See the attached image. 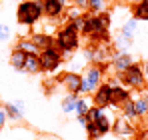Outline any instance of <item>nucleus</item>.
Listing matches in <instances>:
<instances>
[{
  "label": "nucleus",
  "mask_w": 148,
  "mask_h": 140,
  "mask_svg": "<svg viewBox=\"0 0 148 140\" xmlns=\"http://www.w3.org/2000/svg\"><path fill=\"white\" fill-rule=\"evenodd\" d=\"M106 112V108H100V106H90V110L86 112V118L90 120V122H96L102 114Z\"/></svg>",
  "instance_id": "nucleus-31"
},
{
  "label": "nucleus",
  "mask_w": 148,
  "mask_h": 140,
  "mask_svg": "<svg viewBox=\"0 0 148 140\" xmlns=\"http://www.w3.org/2000/svg\"><path fill=\"white\" fill-rule=\"evenodd\" d=\"M132 40H128L126 36H122L120 32L112 38V46H114V50H120V52H130V48H132Z\"/></svg>",
  "instance_id": "nucleus-22"
},
{
  "label": "nucleus",
  "mask_w": 148,
  "mask_h": 140,
  "mask_svg": "<svg viewBox=\"0 0 148 140\" xmlns=\"http://www.w3.org/2000/svg\"><path fill=\"white\" fill-rule=\"evenodd\" d=\"M112 132L118 134V136H130V134H134V128H132L130 120L120 114L118 118H114V122H112Z\"/></svg>",
  "instance_id": "nucleus-13"
},
{
  "label": "nucleus",
  "mask_w": 148,
  "mask_h": 140,
  "mask_svg": "<svg viewBox=\"0 0 148 140\" xmlns=\"http://www.w3.org/2000/svg\"><path fill=\"white\" fill-rule=\"evenodd\" d=\"M30 40L36 44V48L42 52L44 48H50L54 46V36L50 34V32H44V30H40V32H34V34H30Z\"/></svg>",
  "instance_id": "nucleus-14"
},
{
  "label": "nucleus",
  "mask_w": 148,
  "mask_h": 140,
  "mask_svg": "<svg viewBox=\"0 0 148 140\" xmlns=\"http://www.w3.org/2000/svg\"><path fill=\"white\" fill-rule=\"evenodd\" d=\"M40 62H42V72H56L64 64V54L58 50L56 46H50V48H44L40 52Z\"/></svg>",
  "instance_id": "nucleus-5"
},
{
  "label": "nucleus",
  "mask_w": 148,
  "mask_h": 140,
  "mask_svg": "<svg viewBox=\"0 0 148 140\" xmlns=\"http://www.w3.org/2000/svg\"><path fill=\"white\" fill-rule=\"evenodd\" d=\"M120 34L126 36L128 40H132V42H134V38L140 34V22H138L134 16H132V18H128V20L120 26Z\"/></svg>",
  "instance_id": "nucleus-16"
},
{
  "label": "nucleus",
  "mask_w": 148,
  "mask_h": 140,
  "mask_svg": "<svg viewBox=\"0 0 148 140\" xmlns=\"http://www.w3.org/2000/svg\"><path fill=\"white\" fill-rule=\"evenodd\" d=\"M24 132H26V128H12L10 132H4V134H6V138H8V140H34L32 132H28L26 136H22Z\"/></svg>",
  "instance_id": "nucleus-27"
},
{
  "label": "nucleus",
  "mask_w": 148,
  "mask_h": 140,
  "mask_svg": "<svg viewBox=\"0 0 148 140\" xmlns=\"http://www.w3.org/2000/svg\"><path fill=\"white\" fill-rule=\"evenodd\" d=\"M66 16H68V22H70V20H74V18H80V16H82V10L76 8V6H70V8L66 10Z\"/></svg>",
  "instance_id": "nucleus-33"
},
{
  "label": "nucleus",
  "mask_w": 148,
  "mask_h": 140,
  "mask_svg": "<svg viewBox=\"0 0 148 140\" xmlns=\"http://www.w3.org/2000/svg\"><path fill=\"white\" fill-rule=\"evenodd\" d=\"M46 140H56V138H46Z\"/></svg>",
  "instance_id": "nucleus-39"
},
{
  "label": "nucleus",
  "mask_w": 148,
  "mask_h": 140,
  "mask_svg": "<svg viewBox=\"0 0 148 140\" xmlns=\"http://www.w3.org/2000/svg\"><path fill=\"white\" fill-rule=\"evenodd\" d=\"M132 98V94H130V88H126L122 84H116V86H112V104H110V108H122L124 102H128Z\"/></svg>",
  "instance_id": "nucleus-11"
},
{
  "label": "nucleus",
  "mask_w": 148,
  "mask_h": 140,
  "mask_svg": "<svg viewBox=\"0 0 148 140\" xmlns=\"http://www.w3.org/2000/svg\"><path fill=\"white\" fill-rule=\"evenodd\" d=\"M110 104H112V84L110 82H102L92 92V106L110 108Z\"/></svg>",
  "instance_id": "nucleus-6"
},
{
  "label": "nucleus",
  "mask_w": 148,
  "mask_h": 140,
  "mask_svg": "<svg viewBox=\"0 0 148 140\" xmlns=\"http://www.w3.org/2000/svg\"><path fill=\"white\" fill-rule=\"evenodd\" d=\"M90 106H92V102H88V98L80 94L76 98V110H74V114L76 116H86V112L90 110Z\"/></svg>",
  "instance_id": "nucleus-25"
},
{
  "label": "nucleus",
  "mask_w": 148,
  "mask_h": 140,
  "mask_svg": "<svg viewBox=\"0 0 148 140\" xmlns=\"http://www.w3.org/2000/svg\"><path fill=\"white\" fill-rule=\"evenodd\" d=\"M106 10V0H88V12L98 14Z\"/></svg>",
  "instance_id": "nucleus-29"
},
{
  "label": "nucleus",
  "mask_w": 148,
  "mask_h": 140,
  "mask_svg": "<svg viewBox=\"0 0 148 140\" xmlns=\"http://www.w3.org/2000/svg\"><path fill=\"white\" fill-rule=\"evenodd\" d=\"M112 122H114V118L108 114V108H106V112H104V114H102L94 124H96V128L102 132V136H106V134H110V132H112Z\"/></svg>",
  "instance_id": "nucleus-20"
},
{
  "label": "nucleus",
  "mask_w": 148,
  "mask_h": 140,
  "mask_svg": "<svg viewBox=\"0 0 148 140\" xmlns=\"http://www.w3.org/2000/svg\"><path fill=\"white\" fill-rule=\"evenodd\" d=\"M26 74H38L42 72V62H40V54H28L26 58V66H24Z\"/></svg>",
  "instance_id": "nucleus-19"
},
{
  "label": "nucleus",
  "mask_w": 148,
  "mask_h": 140,
  "mask_svg": "<svg viewBox=\"0 0 148 140\" xmlns=\"http://www.w3.org/2000/svg\"><path fill=\"white\" fill-rule=\"evenodd\" d=\"M132 104H134V114L136 118H142L148 114V94H140V96H132Z\"/></svg>",
  "instance_id": "nucleus-17"
},
{
  "label": "nucleus",
  "mask_w": 148,
  "mask_h": 140,
  "mask_svg": "<svg viewBox=\"0 0 148 140\" xmlns=\"http://www.w3.org/2000/svg\"><path fill=\"white\" fill-rule=\"evenodd\" d=\"M12 40V28H10V24L6 22H0V42H10Z\"/></svg>",
  "instance_id": "nucleus-30"
},
{
  "label": "nucleus",
  "mask_w": 148,
  "mask_h": 140,
  "mask_svg": "<svg viewBox=\"0 0 148 140\" xmlns=\"http://www.w3.org/2000/svg\"><path fill=\"white\" fill-rule=\"evenodd\" d=\"M142 72H144V78L148 80V60L144 62V64H142Z\"/></svg>",
  "instance_id": "nucleus-37"
},
{
  "label": "nucleus",
  "mask_w": 148,
  "mask_h": 140,
  "mask_svg": "<svg viewBox=\"0 0 148 140\" xmlns=\"http://www.w3.org/2000/svg\"><path fill=\"white\" fill-rule=\"evenodd\" d=\"M86 66H88V62H86L82 52L80 54L74 52V56H70V60H68V72H78L80 74V70H86Z\"/></svg>",
  "instance_id": "nucleus-18"
},
{
  "label": "nucleus",
  "mask_w": 148,
  "mask_h": 140,
  "mask_svg": "<svg viewBox=\"0 0 148 140\" xmlns=\"http://www.w3.org/2000/svg\"><path fill=\"white\" fill-rule=\"evenodd\" d=\"M42 18V0H22L16 8V20L20 26H34Z\"/></svg>",
  "instance_id": "nucleus-2"
},
{
  "label": "nucleus",
  "mask_w": 148,
  "mask_h": 140,
  "mask_svg": "<svg viewBox=\"0 0 148 140\" xmlns=\"http://www.w3.org/2000/svg\"><path fill=\"white\" fill-rule=\"evenodd\" d=\"M132 16L140 22H148V2H144V0L136 2L132 6Z\"/></svg>",
  "instance_id": "nucleus-21"
},
{
  "label": "nucleus",
  "mask_w": 148,
  "mask_h": 140,
  "mask_svg": "<svg viewBox=\"0 0 148 140\" xmlns=\"http://www.w3.org/2000/svg\"><path fill=\"white\" fill-rule=\"evenodd\" d=\"M58 2H60V4H64V6H68V4H70V0H58Z\"/></svg>",
  "instance_id": "nucleus-38"
},
{
  "label": "nucleus",
  "mask_w": 148,
  "mask_h": 140,
  "mask_svg": "<svg viewBox=\"0 0 148 140\" xmlns=\"http://www.w3.org/2000/svg\"><path fill=\"white\" fill-rule=\"evenodd\" d=\"M76 122H78L80 126H86V122H88V118H86V116H76Z\"/></svg>",
  "instance_id": "nucleus-36"
},
{
  "label": "nucleus",
  "mask_w": 148,
  "mask_h": 140,
  "mask_svg": "<svg viewBox=\"0 0 148 140\" xmlns=\"http://www.w3.org/2000/svg\"><path fill=\"white\" fill-rule=\"evenodd\" d=\"M64 12H66V6L60 4L58 0H42V14H44L48 20L54 22V20L62 18Z\"/></svg>",
  "instance_id": "nucleus-9"
},
{
  "label": "nucleus",
  "mask_w": 148,
  "mask_h": 140,
  "mask_svg": "<svg viewBox=\"0 0 148 140\" xmlns=\"http://www.w3.org/2000/svg\"><path fill=\"white\" fill-rule=\"evenodd\" d=\"M96 32H100L96 14H92V12L82 14V28H80V36H92V34H96Z\"/></svg>",
  "instance_id": "nucleus-12"
},
{
  "label": "nucleus",
  "mask_w": 148,
  "mask_h": 140,
  "mask_svg": "<svg viewBox=\"0 0 148 140\" xmlns=\"http://www.w3.org/2000/svg\"><path fill=\"white\" fill-rule=\"evenodd\" d=\"M146 134H148V130H146Z\"/></svg>",
  "instance_id": "nucleus-40"
},
{
  "label": "nucleus",
  "mask_w": 148,
  "mask_h": 140,
  "mask_svg": "<svg viewBox=\"0 0 148 140\" xmlns=\"http://www.w3.org/2000/svg\"><path fill=\"white\" fill-rule=\"evenodd\" d=\"M118 80H120L122 86L130 88V90H140V88H144L146 78H144V72H142V64L132 62L124 72L118 74Z\"/></svg>",
  "instance_id": "nucleus-3"
},
{
  "label": "nucleus",
  "mask_w": 148,
  "mask_h": 140,
  "mask_svg": "<svg viewBox=\"0 0 148 140\" xmlns=\"http://www.w3.org/2000/svg\"><path fill=\"white\" fill-rule=\"evenodd\" d=\"M78 96H80V94H68V96L62 98L60 110H62L64 114H74V110H76V98H78Z\"/></svg>",
  "instance_id": "nucleus-23"
},
{
  "label": "nucleus",
  "mask_w": 148,
  "mask_h": 140,
  "mask_svg": "<svg viewBox=\"0 0 148 140\" xmlns=\"http://www.w3.org/2000/svg\"><path fill=\"white\" fill-rule=\"evenodd\" d=\"M2 108H4V112H6V116H8L10 122H20L26 114V102L20 100V98L12 100V102H6Z\"/></svg>",
  "instance_id": "nucleus-8"
},
{
  "label": "nucleus",
  "mask_w": 148,
  "mask_h": 140,
  "mask_svg": "<svg viewBox=\"0 0 148 140\" xmlns=\"http://www.w3.org/2000/svg\"><path fill=\"white\" fill-rule=\"evenodd\" d=\"M132 62H134L132 54H130V52H120V50H114V54H112V60H110V64H112V68L116 70V74L124 72V70L128 68Z\"/></svg>",
  "instance_id": "nucleus-10"
},
{
  "label": "nucleus",
  "mask_w": 148,
  "mask_h": 140,
  "mask_svg": "<svg viewBox=\"0 0 148 140\" xmlns=\"http://www.w3.org/2000/svg\"><path fill=\"white\" fill-rule=\"evenodd\" d=\"M96 18H98L100 32H110V26H112V14H110L108 10H104V12H98V14H96Z\"/></svg>",
  "instance_id": "nucleus-24"
},
{
  "label": "nucleus",
  "mask_w": 148,
  "mask_h": 140,
  "mask_svg": "<svg viewBox=\"0 0 148 140\" xmlns=\"http://www.w3.org/2000/svg\"><path fill=\"white\" fill-rule=\"evenodd\" d=\"M54 46L58 48L64 56H72L80 48V32L74 28L72 22H66L56 34H54Z\"/></svg>",
  "instance_id": "nucleus-1"
},
{
  "label": "nucleus",
  "mask_w": 148,
  "mask_h": 140,
  "mask_svg": "<svg viewBox=\"0 0 148 140\" xmlns=\"http://www.w3.org/2000/svg\"><path fill=\"white\" fill-rule=\"evenodd\" d=\"M56 82H60L68 94H80V88H82V74L78 72H62Z\"/></svg>",
  "instance_id": "nucleus-7"
},
{
  "label": "nucleus",
  "mask_w": 148,
  "mask_h": 140,
  "mask_svg": "<svg viewBox=\"0 0 148 140\" xmlns=\"http://www.w3.org/2000/svg\"><path fill=\"white\" fill-rule=\"evenodd\" d=\"M120 110H122V116H126L128 120H134V118H136V114H134V104H132V98H130L128 102H124Z\"/></svg>",
  "instance_id": "nucleus-32"
},
{
  "label": "nucleus",
  "mask_w": 148,
  "mask_h": 140,
  "mask_svg": "<svg viewBox=\"0 0 148 140\" xmlns=\"http://www.w3.org/2000/svg\"><path fill=\"white\" fill-rule=\"evenodd\" d=\"M84 130H86V138H88V140H100V138H102V132L96 128V124H94V122H90V120L86 122Z\"/></svg>",
  "instance_id": "nucleus-28"
},
{
  "label": "nucleus",
  "mask_w": 148,
  "mask_h": 140,
  "mask_svg": "<svg viewBox=\"0 0 148 140\" xmlns=\"http://www.w3.org/2000/svg\"><path fill=\"white\" fill-rule=\"evenodd\" d=\"M26 58H28V54H26L22 48H14L12 52H10V66L16 70V72H20V74H24V66H26Z\"/></svg>",
  "instance_id": "nucleus-15"
},
{
  "label": "nucleus",
  "mask_w": 148,
  "mask_h": 140,
  "mask_svg": "<svg viewBox=\"0 0 148 140\" xmlns=\"http://www.w3.org/2000/svg\"><path fill=\"white\" fill-rule=\"evenodd\" d=\"M16 48H22L26 54H40V50L36 48V44L30 40V36H26V38H20V40H18V44H16Z\"/></svg>",
  "instance_id": "nucleus-26"
},
{
  "label": "nucleus",
  "mask_w": 148,
  "mask_h": 140,
  "mask_svg": "<svg viewBox=\"0 0 148 140\" xmlns=\"http://www.w3.org/2000/svg\"><path fill=\"white\" fill-rule=\"evenodd\" d=\"M102 78H104V72L100 70L98 64H88L84 74H82V88H80V94L82 96H90L102 84Z\"/></svg>",
  "instance_id": "nucleus-4"
},
{
  "label": "nucleus",
  "mask_w": 148,
  "mask_h": 140,
  "mask_svg": "<svg viewBox=\"0 0 148 140\" xmlns=\"http://www.w3.org/2000/svg\"><path fill=\"white\" fill-rule=\"evenodd\" d=\"M70 4L76 6V8H80L82 12H84V10H88V0H70Z\"/></svg>",
  "instance_id": "nucleus-34"
},
{
  "label": "nucleus",
  "mask_w": 148,
  "mask_h": 140,
  "mask_svg": "<svg viewBox=\"0 0 148 140\" xmlns=\"http://www.w3.org/2000/svg\"><path fill=\"white\" fill-rule=\"evenodd\" d=\"M6 122H8V116H6L4 108H0V128H4V126H6Z\"/></svg>",
  "instance_id": "nucleus-35"
}]
</instances>
